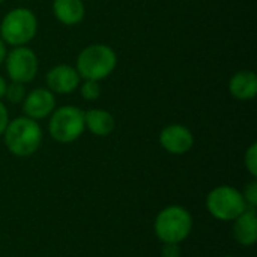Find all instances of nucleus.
Segmentation results:
<instances>
[{"instance_id": "nucleus-8", "label": "nucleus", "mask_w": 257, "mask_h": 257, "mask_svg": "<svg viewBox=\"0 0 257 257\" xmlns=\"http://www.w3.org/2000/svg\"><path fill=\"white\" fill-rule=\"evenodd\" d=\"M21 104L24 116L33 120H42L54 111L56 95L47 87H36L26 93Z\"/></svg>"}, {"instance_id": "nucleus-22", "label": "nucleus", "mask_w": 257, "mask_h": 257, "mask_svg": "<svg viewBox=\"0 0 257 257\" xmlns=\"http://www.w3.org/2000/svg\"><path fill=\"white\" fill-rule=\"evenodd\" d=\"M6 53H8V45L0 39V65H3L5 57H6Z\"/></svg>"}, {"instance_id": "nucleus-6", "label": "nucleus", "mask_w": 257, "mask_h": 257, "mask_svg": "<svg viewBox=\"0 0 257 257\" xmlns=\"http://www.w3.org/2000/svg\"><path fill=\"white\" fill-rule=\"evenodd\" d=\"M247 208L242 193L230 185L215 187L206 197L208 212L220 221H233Z\"/></svg>"}, {"instance_id": "nucleus-7", "label": "nucleus", "mask_w": 257, "mask_h": 257, "mask_svg": "<svg viewBox=\"0 0 257 257\" xmlns=\"http://www.w3.org/2000/svg\"><path fill=\"white\" fill-rule=\"evenodd\" d=\"M3 65L6 68V72L11 81H17L23 84L33 81L39 69L38 56L27 45L12 47L6 53Z\"/></svg>"}, {"instance_id": "nucleus-15", "label": "nucleus", "mask_w": 257, "mask_h": 257, "mask_svg": "<svg viewBox=\"0 0 257 257\" xmlns=\"http://www.w3.org/2000/svg\"><path fill=\"white\" fill-rule=\"evenodd\" d=\"M78 89H80L83 99L86 101H96L102 92L99 81H95V80H81Z\"/></svg>"}, {"instance_id": "nucleus-14", "label": "nucleus", "mask_w": 257, "mask_h": 257, "mask_svg": "<svg viewBox=\"0 0 257 257\" xmlns=\"http://www.w3.org/2000/svg\"><path fill=\"white\" fill-rule=\"evenodd\" d=\"M84 125L96 137H107L116 128L114 116L105 108H90L84 111Z\"/></svg>"}, {"instance_id": "nucleus-2", "label": "nucleus", "mask_w": 257, "mask_h": 257, "mask_svg": "<svg viewBox=\"0 0 257 257\" xmlns=\"http://www.w3.org/2000/svg\"><path fill=\"white\" fill-rule=\"evenodd\" d=\"M116 65L117 54L110 45L90 44L78 53L75 69L81 80L102 81L114 72Z\"/></svg>"}, {"instance_id": "nucleus-4", "label": "nucleus", "mask_w": 257, "mask_h": 257, "mask_svg": "<svg viewBox=\"0 0 257 257\" xmlns=\"http://www.w3.org/2000/svg\"><path fill=\"white\" fill-rule=\"evenodd\" d=\"M154 230L163 244H181L193 230V217L187 208L170 205L158 212Z\"/></svg>"}, {"instance_id": "nucleus-1", "label": "nucleus", "mask_w": 257, "mask_h": 257, "mask_svg": "<svg viewBox=\"0 0 257 257\" xmlns=\"http://www.w3.org/2000/svg\"><path fill=\"white\" fill-rule=\"evenodd\" d=\"M42 137V128L38 120L27 116H20L9 120L3 133L6 149L18 158L32 157L41 148Z\"/></svg>"}, {"instance_id": "nucleus-20", "label": "nucleus", "mask_w": 257, "mask_h": 257, "mask_svg": "<svg viewBox=\"0 0 257 257\" xmlns=\"http://www.w3.org/2000/svg\"><path fill=\"white\" fill-rule=\"evenodd\" d=\"M9 113H8V108L6 105L3 104V101H0V136H3L8 123H9Z\"/></svg>"}, {"instance_id": "nucleus-16", "label": "nucleus", "mask_w": 257, "mask_h": 257, "mask_svg": "<svg viewBox=\"0 0 257 257\" xmlns=\"http://www.w3.org/2000/svg\"><path fill=\"white\" fill-rule=\"evenodd\" d=\"M27 93L26 84L23 83H17V81H11L6 86V93L5 98L11 102V104H21L24 96Z\"/></svg>"}, {"instance_id": "nucleus-17", "label": "nucleus", "mask_w": 257, "mask_h": 257, "mask_svg": "<svg viewBox=\"0 0 257 257\" xmlns=\"http://www.w3.org/2000/svg\"><path fill=\"white\" fill-rule=\"evenodd\" d=\"M244 164H245V169L248 170V173L256 179L257 178V145L256 143L250 145V148L245 151V155H244Z\"/></svg>"}, {"instance_id": "nucleus-24", "label": "nucleus", "mask_w": 257, "mask_h": 257, "mask_svg": "<svg viewBox=\"0 0 257 257\" xmlns=\"http://www.w3.org/2000/svg\"><path fill=\"white\" fill-rule=\"evenodd\" d=\"M3 2H5V0H0V3H3Z\"/></svg>"}, {"instance_id": "nucleus-5", "label": "nucleus", "mask_w": 257, "mask_h": 257, "mask_svg": "<svg viewBox=\"0 0 257 257\" xmlns=\"http://www.w3.org/2000/svg\"><path fill=\"white\" fill-rule=\"evenodd\" d=\"M84 110L75 105L56 107L48 116V134L62 145L75 142L84 133Z\"/></svg>"}, {"instance_id": "nucleus-12", "label": "nucleus", "mask_w": 257, "mask_h": 257, "mask_svg": "<svg viewBox=\"0 0 257 257\" xmlns=\"http://www.w3.org/2000/svg\"><path fill=\"white\" fill-rule=\"evenodd\" d=\"M229 93L238 101H251L257 95V75L254 71L242 69L229 80Z\"/></svg>"}, {"instance_id": "nucleus-10", "label": "nucleus", "mask_w": 257, "mask_h": 257, "mask_svg": "<svg viewBox=\"0 0 257 257\" xmlns=\"http://www.w3.org/2000/svg\"><path fill=\"white\" fill-rule=\"evenodd\" d=\"M81 77L77 72L75 66L71 65H56L45 75L47 89L54 95H69L78 89Z\"/></svg>"}, {"instance_id": "nucleus-21", "label": "nucleus", "mask_w": 257, "mask_h": 257, "mask_svg": "<svg viewBox=\"0 0 257 257\" xmlns=\"http://www.w3.org/2000/svg\"><path fill=\"white\" fill-rule=\"evenodd\" d=\"M6 86H8V81L3 75H0V101H3L5 98V93H6Z\"/></svg>"}, {"instance_id": "nucleus-11", "label": "nucleus", "mask_w": 257, "mask_h": 257, "mask_svg": "<svg viewBox=\"0 0 257 257\" xmlns=\"http://www.w3.org/2000/svg\"><path fill=\"white\" fill-rule=\"evenodd\" d=\"M233 238L242 247H253L257 241V214L254 208H247L233 220Z\"/></svg>"}, {"instance_id": "nucleus-23", "label": "nucleus", "mask_w": 257, "mask_h": 257, "mask_svg": "<svg viewBox=\"0 0 257 257\" xmlns=\"http://www.w3.org/2000/svg\"><path fill=\"white\" fill-rule=\"evenodd\" d=\"M223 257H235V256H223Z\"/></svg>"}, {"instance_id": "nucleus-18", "label": "nucleus", "mask_w": 257, "mask_h": 257, "mask_svg": "<svg viewBox=\"0 0 257 257\" xmlns=\"http://www.w3.org/2000/svg\"><path fill=\"white\" fill-rule=\"evenodd\" d=\"M242 197L247 203L248 208H254L257 206V182L256 179H253L251 182L247 184V187L242 191Z\"/></svg>"}, {"instance_id": "nucleus-19", "label": "nucleus", "mask_w": 257, "mask_h": 257, "mask_svg": "<svg viewBox=\"0 0 257 257\" xmlns=\"http://www.w3.org/2000/svg\"><path fill=\"white\" fill-rule=\"evenodd\" d=\"M161 254H163V257H181L182 256V250H181L179 244H164Z\"/></svg>"}, {"instance_id": "nucleus-13", "label": "nucleus", "mask_w": 257, "mask_h": 257, "mask_svg": "<svg viewBox=\"0 0 257 257\" xmlns=\"http://www.w3.org/2000/svg\"><path fill=\"white\" fill-rule=\"evenodd\" d=\"M53 14L59 23L72 27L84 20L86 6L83 0H53Z\"/></svg>"}, {"instance_id": "nucleus-3", "label": "nucleus", "mask_w": 257, "mask_h": 257, "mask_svg": "<svg viewBox=\"0 0 257 257\" xmlns=\"http://www.w3.org/2000/svg\"><path fill=\"white\" fill-rule=\"evenodd\" d=\"M38 33V18L29 8L18 6L6 12L0 21V39L11 47L27 45Z\"/></svg>"}, {"instance_id": "nucleus-9", "label": "nucleus", "mask_w": 257, "mask_h": 257, "mask_svg": "<svg viewBox=\"0 0 257 257\" xmlns=\"http://www.w3.org/2000/svg\"><path fill=\"white\" fill-rule=\"evenodd\" d=\"M160 145L166 152L172 155H184L194 146V136L185 125L172 123L161 130Z\"/></svg>"}]
</instances>
